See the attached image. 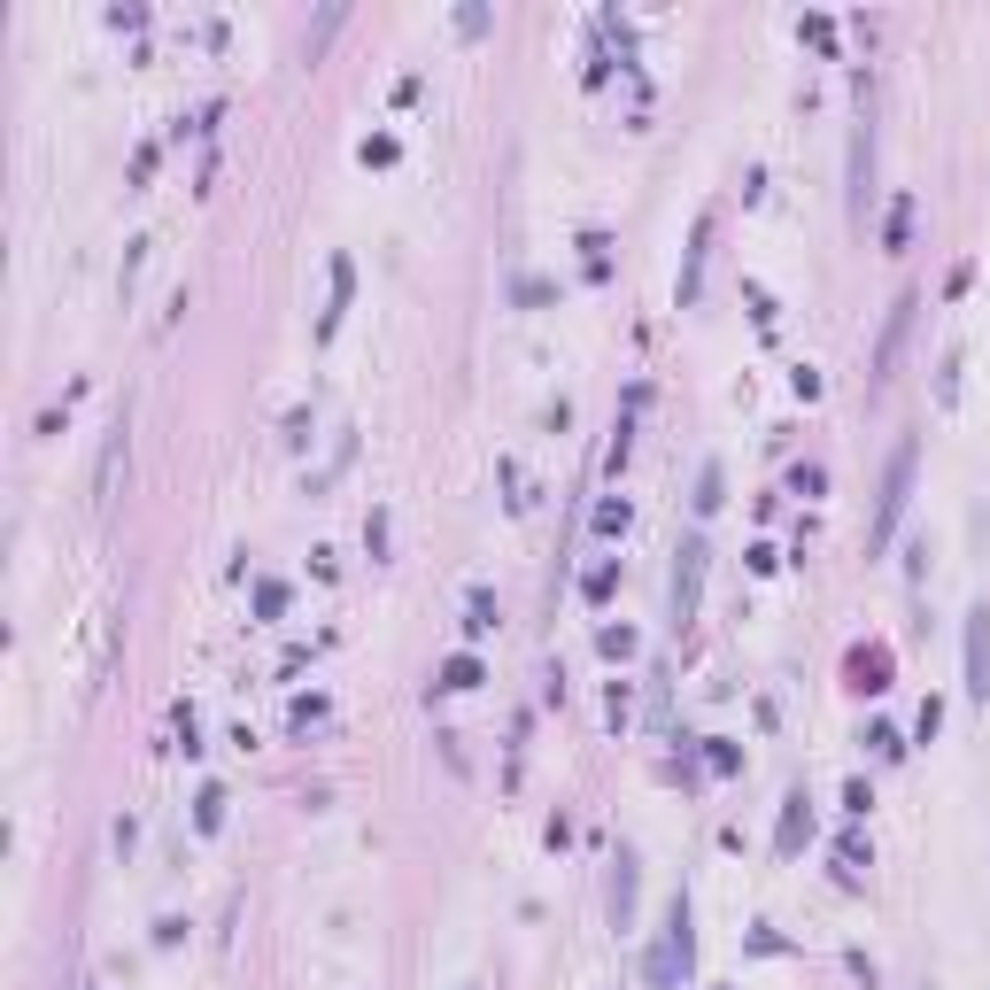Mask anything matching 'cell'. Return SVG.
Masks as SVG:
<instances>
[{"label": "cell", "mask_w": 990, "mask_h": 990, "mask_svg": "<svg viewBox=\"0 0 990 990\" xmlns=\"http://www.w3.org/2000/svg\"><path fill=\"white\" fill-rule=\"evenodd\" d=\"M697 596H704V542L689 534V542L673 550V627L697 619Z\"/></svg>", "instance_id": "obj_1"}, {"label": "cell", "mask_w": 990, "mask_h": 990, "mask_svg": "<svg viewBox=\"0 0 990 990\" xmlns=\"http://www.w3.org/2000/svg\"><path fill=\"white\" fill-rule=\"evenodd\" d=\"M905 488H913V441H898V457H890V480H882V511H874V542H890L905 519Z\"/></svg>", "instance_id": "obj_2"}, {"label": "cell", "mask_w": 990, "mask_h": 990, "mask_svg": "<svg viewBox=\"0 0 990 990\" xmlns=\"http://www.w3.org/2000/svg\"><path fill=\"white\" fill-rule=\"evenodd\" d=\"M967 697L990 704V612L967 619Z\"/></svg>", "instance_id": "obj_3"}, {"label": "cell", "mask_w": 990, "mask_h": 990, "mask_svg": "<svg viewBox=\"0 0 990 990\" xmlns=\"http://www.w3.org/2000/svg\"><path fill=\"white\" fill-rule=\"evenodd\" d=\"M905 310H913V294H898V310H890V325H882V349H874V379H890V356H898V341H905Z\"/></svg>", "instance_id": "obj_4"}, {"label": "cell", "mask_w": 990, "mask_h": 990, "mask_svg": "<svg viewBox=\"0 0 990 990\" xmlns=\"http://www.w3.org/2000/svg\"><path fill=\"white\" fill-rule=\"evenodd\" d=\"M805 836H813V813H805V797H789V813H782V836H774V844H782V851H797Z\"/></svg>", "instance_id": "obj_5"}, {"label": "cell", "mask_w": 990, "mask_h": 990, "mask_svg": "<svg viewBox=\"0 0 990 990\" xmlns=\"http://www.w3.org/2000/svg\"><path fill=\"white\" fill-rule=\"evenodd\" d=\"M704 240H712V217H697V240H689V271H681V302H697V271H704Z\"/></svg>", "instance_id": "obj_6"}, {"label": "cell", "mask_w": 990, "mask_h": 990, "mask_svg": "<svg viewBox=\"0 0 990 990\" xmlns=\"http://www.w3.org/2000/svg\"><path fill=\"white\" fill-rule=\"evenodd\" d=\"M441 689H480V658H449V666H441Z\"/></svg>", "instance_id": "obj_7"}, {"label": "cell", "mask_w": 990, "mask_h": 990, "mask_svg": "<svg viewBox=\"0 0 990 990\" xmlns=\"http://www.w3.org/2000/svg\"><path fill=\"white\" fill-rule=\"evenodd\" d=\"M488 627H495V604H488V596H472V604H465V635H488Z\"/></svg>", "instance_id": "obj_8"}, {"label": "cell", "mask_w": 990, "mask_h": 990, "mask_svg": "<svg viewBox=\"0 0 990 990\" xmlns=\"http://www.w3.org/2000/svg\"><path fill=\"white\" fill-rule=\"evenodd\" d=\"M287 720H294V728H318V720H325V697H294Z\"/></svg>", "instance_id": "obj_9"}, {"label": "cell", "mask_w": 990, "mask_h": 990, "mask_svg": "<svg viewBox=\"0 0 990 990\" xmlns=\"http://www.w3.org/2000/svg\"><path fill=\"white\" fill-rule=\"evenodd\" d=\"M720 503V465H704V480H697V511H712Z\"/></svg>", "instance_id": "obj_10"}]
</instances>
